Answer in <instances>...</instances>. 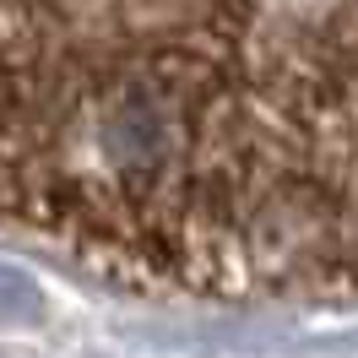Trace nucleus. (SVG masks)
Returning <instances> with one entry per match:
<instances>
[{"label": "nucleus", "mask_w": 358, "mask_h": 358, "mask_svg": "<svg viewBox=\"0 0 358 358\" xmlns=\"http://www.w3.org/2000/svg\"><path fill=\"white\" fill-rule=\"evenodd\" d=\"M6 206L185 299H358V0H6Z\"/></svg>", "instance_id": "nucleus-1"}]
</instances>
